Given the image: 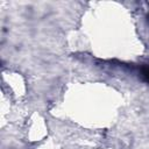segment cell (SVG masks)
Returning <instances> with one entry per match:
<instances>
[{"mask_svg":"<svg viewBox=\"0 0 149 149\" xmlns=\"http://www.w3.org/2000/svg\"><path fill=\"white\" fill-rule=\"evenodd\" d=\"M143 74L149 79V65H147V66L143 68Z\"/></svg>","mask_w":149,"mask_h":149,"instance_id":"obj_1","label":"cell"}]
</instances>
